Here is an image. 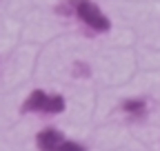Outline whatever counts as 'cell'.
<instances>
[{"mask_svg":"<svg viewBox=\"0 0 160 151\" xmlns=\"http://www.w3.org/2000/svg\"><path fill=\"white\" fill-rule=\"evenodd\" d=\"M56 11L65 13V16H76L78 20L93 33H105V31L111 29L109 18L100 11V7L96 2H91V0H65Z\"/></svg>","mask_w":160,"mask_h":151,"instance_id":"obj_1","label":"cell"},{"mask_svg":"<svg viewBox=\"0 0 160 151\" xmlns=\"http://www.w3.org/2000/svg\"><path fill=\"white\" fill-rule=\"evenodd\" d=\"M67 109V100L60 93H47L45 89H33L25 98L20 111L22 113H42V116H56Z\"/></svg>","mask_w":160,"mask_h":151,"instance_id":"obj_2","label":"cell"},{"mask_svg":"<svg viewBox=\"0 0 160 151\" xmlns=\"http://www.w3.org/2000/svg\"><path fill=\"white\" fill-rule=\"evenodd\" d=\"M36 144H38L40 151H87L85 144L73 142V140H67L53 127H47V129L40 131V134L36 136Z\"/></svg>","mask_w":160,"mask_h":151,"instance_id":"obj_3","label":"cell"},{"mask_svg":"<svg viewBox=\"0 0 160 151\" xmlns=\"http://www.w3.org/2000/svg\"><path fill=\"white\" fill-rule=\"evenodd\" d=\"M120 111H122L131 122H140L142 118H147V102L145 100H125L120 105Z\"/></svg>","mask_w":160,"mask_h":151,"instance_id":"obj_4","label":"cell"},{"mask_svg":"<svg viewBox=\"0 0 160 151\" xmlns=\"http://www.w3.org/2000/svg\"><path fill=\"white\" fill-rule=\"evenodd\" d=\"M73 67H76V73H78V76H89V73H91V71L87 69V65H85V62H76Z\"/></svg>","mask_w":160,"mask_h":151,"instance_id":"obj_5","label":"cell"}]
</instances>
